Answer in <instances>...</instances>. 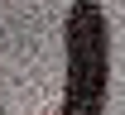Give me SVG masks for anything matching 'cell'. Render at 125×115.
Segmentation results:
<instances>
[{
	"mask_svg": "<svg viewBox=\"0 0 125 115\" xmlns=\"http://www.w3.org/2000/svg\"><path fill=\"white\" fill-rule=\"evenodd\" d=\"M67 77H62V115H101L111 91V24L96 0L67 5Z\"/></svg>",
	"mask_w": 125,
	"mask_h": 115,
	"instance_id": "1",
	"label": "cell"
}]
</instances>
